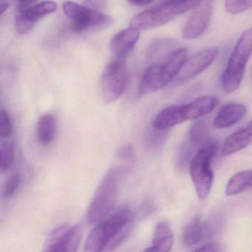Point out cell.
Masks as SVG:
<instances>
[{"instance_id": "cell-25", "label": "cell", "mask_w": 252, "mask_h": 252, "mask_svg": "<svg viewBox=\"0 0 252 252\" xmlns=\"http://www.w3.org/2000/svg\"><path fill=\"white\" fill-rule=\"evenodd\" d=\"M173 45H174V42L172 40L165 39V38L154 40L148 47V56L150 58L159 56V55L167 53V50H170Z\"/></svg>"}, {"instance_id": "cell-9", "label": "cell", "mask_w": 252, "mask_h": 252, "mask_svg": "<svg viewBox=\"0 0 252 252\" xmlns=\"http://www.w3.org/2000/svg\"><path fill=\"white\" fill-rule=\"evenodd\" d=\"M218 55L216 47L204 49L197 52L187 59L183 69L176 78L179 84H186L196 78L213 63Z\"/></svg>"}, {"instance_id": "cell-5", "label": "cell", "mask_w": 252, "mask_h": 252, "mask_svg": "<svg viewBox=\"0 0 252 252\" xmlns=\"http://www.w3.org/2000/svg\"><path fill=\"white\" fill-rule=\"evenodd\" d=\"M217 149V142L209 141L199 148L189 164L191 179L200 200L206 199L211 192L214 179L212 161Z\"/></svg>"}, {"instance_id": "cell-3", "label": "cell", "mask_w": 252, "mask_h": 252, "mask_svg": "<svg viewBox=\"0 0 252 252\" xmlns=\"http://www.w3.org/2000/svg\"><path fill=\"white\" fill-rule=\"evenodd\" d=\"M204 0H164L136 15L130 22V28L139 30H149L159 28L169 23L178 16L199 6Z\"/></svg>"}, {"instance_id": "cell-13", "label": "cell", "mask_w": 252, "mask_h": 252, "mask_svg": "<svg viewBox=\"0 0 252 252\" xmlns=\"http://www.w3.org/2000/svg\"><path fill=\"white\" fill-rule=\"evenodd\" d=\"M187 59V50L186 48L175 49L164 57L161 63L167 85L177 78Z\"/></svg>"}, {"instance_id": "cell-23", "label": "cell", "mask_w": 252, "mask_h": 252, "mask_svg": "<svg viewBox=\"0 0 252 252\" xmlns=\"http://www.w3.org/2000/svg\"><path fill=\"white\" fill-rule=\"evenodd\" d=\"M210 126L206 121H197L189 130V144L193 147L201 148L210 140Z\"/></svg>"}, {"instance_id": "cell-12", "label": "cell", "mask_w": 252, "mask_h": 252, "mask_svg": "<svg viewBox=\"0 0 252 252\" xmlns=\"http://www.w3.org/2000/svg\"><path fill=\"white\" fill-rule=\"evenodd\" d=\"M140 37V31L129 28L115 34L110 41L109 48L116 59H124L134 48Z\"/></svg>"}, {"instance_id": "cell-4", "label": "cell", "mask_w": 252, "mask_h": 252, "mask_svg": "<svg viewBox=\"0 0 252 252\" xmlns=\"http://www.w3.org/2000/svg\"><path fill=\"white\" fill-rule=\"evenodd\" d=\"M252 54V28H250L240 37L222 75V87L226 93H234L239 88Z\"/></svg>"}, {"instance_id": "cell-18", "label": "cell", "mask_w": 252, "mask_h": 252, "mask_svg": "<svg viewBox=\"0 0 252 252\" xmlns=\"http://www.w3.org/2000/svg\"><path fill=\"white\" fill-rule=\"evenodd\" d=\"M173 245V234L165 220L159 222L155 227L152 245L143 252H170Z\"/></svg>"}, {"instance_id": "cell-19", "label": "cell", "mask_w": 252, "mask_h": 252, "mask_svg": "<svg viewBox=\"0 0 252 252\" xmlns=\"http://www.w3.org/2000/svg\"><path fill=\"white\" fill-rule=\"evenodd\" d=\"M207 228L199 216L193 218L183 228L182 242L186 247L197 245L205 235Z\"/></svg>"}, {"instance_id": "cell-10", "label": "cell", "mask_w": 252, "mask_h": 252, "mask_svg": "<svg viewBox=\"0 0 252 252\" xmlns=\"http://www.w3.org/2000/svg\"><path fill=\"white\" fill-rule=\"evenodd\" d=\"M83 235L81 224L56 229L50 238L45 252H77Z\"/></svg>"}, {"instance_id": "cell-15", "label": "cell", "mask_w": 252, "mask_h": 252, "mask_svg": "<svg viewBox=\"0 0 252 252\" xmlns=\"http://www.w3.org/2000/svg\"><path fill=\"white\" fill-rule=\"evenodd\" d=\"M167 87L161 63H153L145 71L139 84L138 94L146 95Z\"/></svg>"}, {"instance_id": "cell-7", "label": "cell", "mask_w": 252, "mask_h": 252, "mask_svg": "<svg viewBox=\"0 0 252 252\" xmlns=\"http://www.w3.org/2000/svg\"><path fill=\"white\" fill-rule=\"evenodd\" d=\"M129 72L124 59H116L107 65L101 77V95L106 103L116 101L128 86Z\"/></svg>"}, {"instance_id": "cell-11", "label": "cell", "mask_w": 252, "mask_h": 252, "mask_svg": "<svg viewBox=\"0 0 252 252\" xmlns=\"http://www.w3.org/2000/svg\"><path fill=\"white\" fill-rule=\"evenodd\" d=\"M214 0H204L193 12L182 31L185 39H195L201 36L208 28L213 13Z\"/></svg>"}, {"instance_id": "cell-24", "label": "cell", "mask_w": 252, "mask_h": 252, "mask_svg": "<svg viewBox=\"0 0 252 252\" xmlns=\"http://www.w3.org/2000/svg\"><path fill=\"white\" fill-rule=\"evenodd\" d=\"M15 158V145L13 141H3L0 144V170L7 171L13 165Z\"/></svg>"}, {"instance_id": "cell-32", "label": "cell", "mask_w": 252, "mask_h": 252, "mask_svg": "<svg viewBox=\"0 0 252 252\" xmlns=\"http://www.w3.org/2000/svg\"><path fill=\"white\" fill-rule=\"evenodd\" d=\"M192 252H224L223 247L216 243H210Z\"/></svg>"}, {"instance_id": "cell-30", "label": "cell", "mask_w": 252, "mask_h": 252, "mask_svg": "<svg viewBox=\"0 0 252 252\" xmlns=\"http://www.w3.org/2000/svg\"><path fill=\"white\" fill-rule=\"evenodd\" d=\"M135 150L130 144L123 145L118 151V158L123 162L130 165L135 160Z\"/></svg>"}, {"instance_id": "cell-8", "label": "cell", "mask_w": 252, "mask_h": 252, "mask_svg": "<svg viewBox=\"0 0 252 252\" xmlns=\"http://www.w3.org/2000/svg\"><path fill=\"white\" fill-rule=\"evenodd\" d=\"M57 10L55 1L47 0L35 5L25 7L15 18V29L17 33L25 35L31 31L38 21Z\"/></svg>"}, {"instance_id": "cell-28", "label": "cell", "mask_w": 252, "mask_h": 252, "mask_svg": "<svg viewBox=\"0 0 252 252\" xmlns=\"http://www.w3.org/2000/svg\"><path fill=\"white\" fill-rule=\"evenodd\" d=\"M164 132L157 130L152 126V129L148 132L146 138L147 146L152 148H158L164 142V139L165 138Z\"/></svg>"}, {"instance_id": "cell-17", "label": "cell", "mask_w": 252, "mask_h": 252, "mask_svg": "<svg viewBox=\"0 0 252 252\" xmlns=\"http://www.w3.org/2000/svg\"><path fill=\"white\" fill-rule=\"evenodd\" d=\"M218 103L216 96H202L185 105L186 121H195L211 113Z\"/></svg>"}, {"instance_id": "cell-2", "label": "cell", "mask_w": 252, "mask_h": 252, "mask_svg": "<svg viewBox=\"0 0 252 252\" xmlns=\"http://www.w3.org/2000/svg\"><path fill=\"white\" fill-rule=\"evenodd\" d=\"M122 173V168L113 167L104 176L87 209V223L96 226L112 213L118 198V183Z\"/></svg>"}, {"instance_id": "cell-21", "label": "cell", "mask_w": 252, "mask_h": 252, "mask_svg": "<svg viewBox=\"0 0 252 252\" xmlns=\"http://www.w3.org/2000/svg\"><path fill=\"white\" fill-rule=\"evenodd\" d=\"M56 121L51 115H43L38 120L36 126V135L41 145H50L56 137Z\"/></svg>"}, {"instance_id": "cell-29", "label": "cell", "mask_w": 252, "mask_h": 252, "mask_svg": "<svg viewBox=\"0 0 252 252\" xmlns=\"http://www.w3.org/2000/svg\"><path fill=\"white\" fill-rule=\"evenodd\" d=\"M12 132V124L10 116L7 112H0V136L7 138L10 136Z\"/></svg>"}, {"instance_id": "cell-16", "label": "cell", "mask_w": 252, "mask_h": 252, "mask_svg": "<svg viewBox=\"0 0 252 252\" xmlns=\"http://www.w3.org/2000/svg\"><path fill=\"white\" fill-rule=\"evenodd\" d=\"M245 105L228 103L219 111L214 120V126L218 129L228 128L236 125L247 114Z\"/></svg>"}, {"instance_id": "cell-35", "label": "cell", "mask_w": 252, "mask_h": 252, "mask_svg": "<svg viewBox=\"0 0 252 252\" xmlns=\"http://www.w3.org/2000/svg\"><path fill=\"white\" fill-rule=\"evenodd\" d=\"M244 130L252 137V121H250L245 127H244Z\"/></svg>"}, {"instance_id": "cell-36", "label": "cell", "mask_w": 252, "mask_h": 252, "mask_svg": "<svg viewBox=\"0 0 252 252\" xmlns=\"http://www.w3.org/2000/svg\"><path fill=\"white\" fill-rule=\"evenodd\" d=\"M9 4L7 3H2L0 5V16H2L4 13H5L6 10L8 9Z\"/></svg>"}, {"instance_id": "cell-33", "label": "cell", "mask_w": 252, "mask_h": 252, "mask_svg": "<svg viewBox=\"0 0 252 252\" xmlns=\"http://www.w3.org/2000/svg\"><path fill=\"white\" fill-rule=\"evenodd\" d=\"M132 4L136 6H145L153 2L155 0H129Z\"/></svg>"}, {"instance_id": "cell-31", "label": "cell", "mask_w": 252, "mask_h": 252, "mask_svg": "<svg viewBox=\"0 0 252 252\" xmlns=\"http://www.w3.org/2000/svg\"><path fill=\"white\" fill-rule=\"evenodd\" d=\"M83 5L91 10L101 11L106 8L108 0H84Z\"/></svg>"}, {"instance_id": "cell-26", "label": "cell", "mask_w": 252, "mask_h": 252, "mask_svg": "<svg viewBox=\"0 0 252 252\" xmlns=\"http://www.w3.org/2000/svg\"><path fill=\"white\" fill-rule=\"evenodd\" d=\"M252 5V0H226V10L231 14L236 15L248 10Z\"/></svg>"}, {"instance_id": "cell-34", "label": "cell", "mask_w": 252, "mask_h": 252, "mask_svg": "<svg viewBox=\"0 0 252 252\" xmlns=\"http://www.w3.org/2000/svg\"><path fill=\"white\" fill-rule=\"evenodd\" d=\"M35 1L36 0H19V4L23 7H27V6L32 4V3Z\"/></svg>"}, {"instance_id": "cell-6", "label": "cell", "mask_w": 252, "mask_h": 252, "mask_svg": "<svg viewBox=\"0 0 252 252\" xmlns=\"http://www.w3.org/2000/svg\"><path fill=\"white\" fill-rule=\"evenodd\" d=\"M62 10L71 20V28L77 32L100 31L109 28L112 24L111 16L74 1H65Z\"/></svg>"}, {"instance_id": "cell-20", "label": "cell", "mask_w": 252, "mask_h": 252, "mask_svg": "<svg viewBox=\"0 0 252 252\" xmlns=\"http://www.w3.org/2000/svg\"><path fill=\"white\" fill-rule=\"evenodd\" d=\"M252 142V137L244 128L229 135L223 142L222 148L223 156H230L247 148Z\"/></svg>"}, {"instance_id": "cell-37", "label": "cell", "mask_w": 252, "mask_h": 252, "mask_svg": "<svg viewBox=\"0 0 252 252\" xmlns=\"http://www.w3.org/2000/svg\"></svg>"}, {"instance_id": "cell-1", "label": "cell", "mask_w": 252, "mask_h": 252, "mask_svg": "<svg viewBox=\"0 0 252 252\" xmlns=\"http://www.w3.org/2000/svg\"><path fill=\"white\" fill-rule=\"evenodd\" d=\"M133 213L128 207H120L96 225L84 244V252L115 250L125 239L130 229Z\"/></svg>"}, {"instance_id": "cell-22", "label": "cell", "mask_w": 252, "mask_h": 252, "mask_svg": "<svg viewBox=\"0 0 252 252\" xmlns=\"http://www.w3.org/2000/svg\"><path fill=\"white\" fill-rule=\"evenodd\" d=\"M252 188V170H244L234 175L226 187V194L229 196L238 195Z\"/></svg>"}, {"instance_id": "cell-27", "label": "cell", "mask_w": 252, "mask_h": 252, "mask_svg": "<svg viewBox=\"0 0 252 252\" xmlns=\"http://www.w3.org/2000/svg\"><path fill=\"white\" fill-rule=\"evenodd\" d=\"M21 182H22V177L20 175L13 174V176H10L7 179L6 183L4 184V188H3V196L4 198H11L15 195L17 189L20 187Z\"/></svg>"}, {"instance_id": "cell-14", "label": "cell", "mask_w": 252, "mask_h": 252, "mask_svg": "<svg viewBox=\"0 0 252 252\" xmlns=\"http://www.w3.org/2000/svg\"><path fill=\"white\" fill-rule=\"evenodd\" d=\"M186 121L185 105H176L162 109L154 118L152 126L157 130L165 131Z\"/></svg>"}]
</instances>
